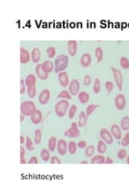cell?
I'll return each mask as SVG.
<instances>
[{
    "label": "cell",
    "mask_w": 129,
    "mask_h": 194,
    "mask_svg": "<svg viewBox=\"0 0 129 194\" xmlns=\"http://www.w3.org/2000/svg\"><path fill=\"white\" fill-rule=\"evenodd\" d=\"M78 51V44L76 40H69L68 41V53L71 57H74Z\"/></svg>",
    "instance_id": "cell-13"
},
{
    "label": "cell",
    "mask_w": 129,
    "mask_h": 194,
    "mask_svg": "<svg viewBox=\"0 0 129 194\" xmlns=\"http://www.w3.org/2000/svg\"><path fill=\"white\" fill-rule=\"evenodd\" d=\"M36 78L34 75H29L27 76L26 79H25V85L27 87H29V86H32V85L36 84Z\"/></svg>",
    "instance_id": "cell-22"
},
{
    "label": "cell",
    "mask_w": 129,
    "mask_h": 194,
    "mask_svg": "<svg viewBox=\"0 0 129 194\" xmlns=\"http://www.w3.org/2000/svg\"><path fill=\"white\" fill-rule=\"evenodd\" d=\"M41 142V131L40 129H36L35 131V143L40 144Z\"/></svg>",
    "instance_id": "cell-37"
},
{
    "label": "cell",
    "mask_w": 129,
    "mask_h": 194,
    "mask_svg": "<svg viewBox=\"0 0 129 194\" xmlns=\"http://www.w3.org/2000/svg\"><path fill=\"white\" fill-rule=\"evenodd\" d=\"M38 163H39V162H38V159H37L36 156L32 157V158L29 159V161L28 162V164H37Z\"/></svg>",
    "instance_id": "cell-46"
},
{
    "label": "cell",
    "mask_w": 129,
    "mask_h": 194,
    "mask_svg": "<svg viewBox=\"0 0 129 194\" xmlns=\"http://www.w3.org/2000/svg\"><path fill=\"white\" fill-rule=\"evenodd\" d=\"M36 91L35 85L28 87V96H29L30 98H34L36 95Z\"/></svg>",
    "instance_id": "cell-32"
},
{
    "label": "cell",
    "mask_w": 129,
    "mask_h": 194,
    "mask_svg": "<svg viewBox=\"0 0 129 194\" xmlns=\"http://www.w3.org/2000/svg\"><path fill=\"white\" fill-rule=\"evenodd\" d=\"M107 145L105 143L104 141H103L102 139L99 140V142H98V146H97L98 152L100 153V154H104L105 152L107 151Z\"/></svg>",
    "instance_id": "cell-21"
},
{
    "label": "cell",
    "mask_w": 129,
    "mask_h": 194,
    "mask_svg": "<svg viewBox=\"0 0 129 194\" xmlns=\"http://www.w3.org/2000/svg\"><path fill=\"white\" fill-rule=\"evenodd\" d=\"M120 127L123 130H128L129 129V117H124L121 120V123H120Z\"/></svg>",
    "instance_id": "cell-26"
},
{
    "label": "cell",
    "mask_w": 129,
    "mask_h": 194,
    "mask_svg": "<svg viewBox=\"0 0 129 194\" xmlns=\"http://www.w3.org/2000/svg\"><path fill=\"white\" fill-rule=\"evenodd\" d=\"M78 148H86V141H80L78 142Z\"/></svg>",
    "instance_id": "cell-47"
},
{
    "label": "cell",
    "mask_w": 129,
    "mask_h": 194,
    "mask_svg": "<svg viewBox=\"0 0 129 194\" xmlns=\"http://www.w3.org/2000/svg\"><path fill=\"white\" fill-rule=\"evenodd\" d=\"M49 150L51 152H53L57 146V138L55 137H52L50 138L49 140Z\"/></svg>",
    "instance_id": "cell-24"
},
{
    "label": "cell",
    "mask_w": 129,
    "mask_h": 194,
    "mask_svg": "<svg viewBox=\"0 0 129 194\" xmlns=\"http://www.w3.org/2000/svg\"><path fill=\"white\" fill-rule=\"evenodd\" d=\"M91 61H92V58H91L90 54L86 53V54H84L81 57L80 62H81V65H82V67L86 68V67L90 66V65L91 63Z\"/></svg>",
    "instance_id": "cell-16"
},
{
    "label": "cell",
    "mask_w": 129,
    "mask_h": 194,
    "mask_svg": "<svg viewBox=\"0 0 129 194\" xmlns=\"http://www.w3.org/2000/svg\"><path fill=\"white\" fill-rule=\"evenodd\" d=\"M127 163H128V164H129V156L128 157V158H127Z\"/></svg>",
    "instance_id": "cell-54"
},
{
    "label": "cell",
    "mask_w": 129,
    "mask_h": 194,
    "mask_svg": "<svg viewBox=\"0 0 129 194\" xmlns=\"http://www.w3.org/2000/svg\"><path fill=\"white\" fill-rule=\"evenodd\" d=\"M57 98H61V99H64V100H72L71 97V94L70 91H61V93L57 95Z\"/></svg>",
    "instance_id": "cell-28"
},
{
    "label": "cell",
    "mask_w": 129,
    "mask_h": 194,
    "mask_svg": "<svg viewBox=\"0 0 129 194\" xmlns=\"http://www.w3.org/2000/svg\"><path fill=\"white\" fill-rule=\"evenodd\" d=\"M77 144L75 143V142H70L68 144V150L70 152V154H74L77 151Z\"/></svg>",
    "instance_id": "cell-30"
},
{
    "label": "cell",
    "mask_w": 129,
    "mask_h": 194,
    "mask_svg": "<svg viewBox=\"0 0 129 194\" xmlns=\"http://www.w3.org/2000/svg\"><path fill=\"white\" fill-rule=\"evenodd\" d=\"M119 62H120V66H121V67H122L123 69H124V70H128V69H129V61L127 58L122 57V58H120V61H119Z\"/></svg>",
    "instance_id": "cell-31"
},
{
    "label": "cell",
    "mask_w": 129,
    "mask_h": 194,
    "mask_svg": "<svg viewBox=\"0 0 129 194\" xmlns=\"http://www.w3.org/2000/svg\"><path fill=\"white\" fill-rule=\"evenodd\" d=\"M105 164H113V160H112V159H111L110 157H107L106 159Z\"/></svg>",
    "instance_id": "cell-49"
},
{
    "label": "cell",
    "mask_w": 129,
    "mask_h": 194,
    "mask_svg": "<svg viewBox=\"0 0 129 194\" xmlns=\"http://www.w3.org/2000/svg\"><path fill=\"white\" fill-rule=\"evenodd\" d=\"M20 164H26V160L24 159V158H21L20 159Z\"/></svg>",
    "instance_id": "cell-51"
},
{
    "label": "cell",
    "mask_w": 129,
    "mask_h": 194,
    "mask_svg": "<svg viewBox=\"0 0 129 194\" xmlns=\"http://www.w3.org/2000/svg\"><path fill=\"white\" fill-rule=\"evenodd\" d=\"M68 62H69L68 56L64 54H61L57 56V58L55 59V73L59 74L60 72L64 71L68 66Z\"/></svg>",
    "instance_id": "cell-1"
},
{
    "label": "cell",
    "mask_w": 129,
    "mask_h": 194,
    "mask_svg": "<svg viewBox=\"0 0 129 194\" xmlns=\"http://www.w3.org/2000/svg\"><path fill=\"white\" fill-rule=\"evenodd\" d=\"M57 152L60 155H64L66 154L67 150H68L67 142L64 139H60L57 142Z\"/></svg>",
    "instance_id": "cell-10"
},
{
    "label": "cell",
    "mask_w": 129,
    "mask_h": 194,
    "mask_svg": "<svg viewBox=\"0 0 129 194\" xmlns=\"http://www.w3.org/2000/svg\"><path fill=\"white\" fill-rule=\"evenodd\" d=\"M36 73L39 77V79L42 80H46L49 77V72L45 70L43 64H38L36 66Z\"/></svg>",
    "instance_id": "cell-6"
},
{
    "label": "cell",
    "mask_w": 129,
    "mask_h": 194,
    "mask_svg": "<svg viewBox=\"0 0 129 194\" xmlns=\"http://www.w3.org/2000/svg\"><path fill=\"white\" fill-rule=\"evenodd\" d=\"M100 138L103 141H104L105 142H107V144L111 145L113 142V137L111 133H110L109 131L107 129H102L100 130Z\"/></svg>",
    "instance_id": "cell-7"
},
{
    "label": "cell",
    "mask_w": 129,
    "mask_h": 194,
    "mask_svg": "<svg viewBox=\"0 0 129 194\" xmlns=\"http://www.w3.org/2000/svg\"><path fill=\"white\" fill-rule=\"evenodd\" d=\"M46 52H47V55H48V57L49 58H54L55 55H56V50H55L54 47H49L48 49H47V50H46Z\"/></svg>",
    "instance_id": "cell-38"
},
{
    "label": "cell",
    "mask_w": 129,
    "mask_h": 194,
    "mask_svg": "<svg viewBox=\"0 0 129 194\" xmlns=\"http://www.w3.org/2000/svg\"><path fill=\"white\" fill-rule=\"evenodd\" d=\"M50 99V91L48 89L43 90L39 95V102L41 105H46Z\"/></svg>",
    "instance_id": "cell-11"
},
{
    "label": "cell",
    "mask_w": 129,
    "mask_h": 194,
    "mask_svg": "<svg viewBox=\"0 0 129 194\" xmlns=\"http://www.w3.org/2000/svg\"><path fill=\"white\" fill-rule=\"evenodd\" d=\"M24 136H23V135H21V136H20V143H21V144H23V143H24Z\"/></svg>",
    "instance_id": "cell-50"
},
{
    "label": "cell",
    "mask_w": 129,
    "mask_h": 194,
    "mask_svg": "<svg viewBox=\"0 0 129 194\" xmlns=\"http://www.w3.org/2000/svg\"><path fill=\"white\" fill-rule=\"evenodd\" d=\"M69 105H70L69 102L64 99L58 101L55 105V113L57 116L59 117H64L67 110L69 109Z\"/></svg>",
    "instance_id": "cell-2"
},
{
    "label": "cell",
    "mask_w": 129,
    "mask_h": 194,
    "mask_svg": "<svg viewBox=\"0 0 129 194\" xmlns=\"http://www.w3.org/2000/svg\"><path fill=\"white\" fill-rule=\"evenodd\" d=\"M50 163L52 164H61V159H58L57 156H53L52 158H51V159H50Z\"/></svg>",
    "instance_id": "cell-43"
},
{
    "label": "cell",
    "mask_w": 129,
    "mask_h": 194,
    "mask_svg": "<svg viewBox=\"0 0 129 194\" xmlns=\"http://www.w3.org/2000/svg\"><path fill=\"white\" fill-rule=\"evenodd\" d=\"M105 87H106V89L107 90L108 93H111V92L112 91L113 88H114V84H113L112 82L107 81V82H106V83H105Z\"/></svg>",
    "instance_id": "cell-41"
},
{
    "label": "cell",
    "mask_w": 129,
    "mask_h": 194,
    "mask_svg": "<svg viewBox=\"0 0 129 194\" xmlns=\"http://www.w3.org/2000/svg\"><path fill=\"white\" fill-rule=\"evenodd\" d=\"M58 80L62 87H66L69 85V77L65 71L60 72L58 74Z\"/></svg>",
    "instance_id": "cell-12"
},
{
    "label": "cell",
    "mask_w": 129,
    "mask_h": 194,
    "mask_svg": "<svg viewBox=\"0 0 129 194\" xmlns=\"http://www.w3.org/2000/svg\"><path fill=\"white\" fill-rule=\"evenodd\" d=\"M90 83H91V78H90V75H86L84 77V79H83V84L85 86H89Z\"/></svg>",
    "instance_id": "cell-44"
},
{
    "label": "cell",
    "mask_w": 129,
    "mask_h": 194,
    "mask_svg": "<svg viewBox=\"0 0 129 194\" xmlns=\"http://www.w3.org/2000/svg\"><path fill=\"white\" fill-rule=\"evenodd\" d=\"M64 136L69 137V138H78L79 137L80 131L78 128V124L76 122H73L71 124V127L68 129L67 131L64 132Z\"/></svg>",
    "instance_id": "cell-4"
},
{
    "label": "cell",
    "mask_w": 129,
    "mask_h": 194,
    "mask_svg": "<svg viewBox=\"0 0 129 194\" xmlns=\"http://www.w3.org/2000/svg\"><path fill=\"white\" fill-rule=\"evenodd\" d=\"M94 146H92V145H90V146H87V147H86L85 154H86V157L90 158V157L94 154Z\"/></svg>",
    "instance_id": "cell-35"
},
{
    "label": "cell",
    "mask_w": 129,
    "mask_h": 194,
    "mask_svg": "<svg viewBox=\"0 0 129 194\" xmlns=\"http://www.w3.org/2000/svg\"><path fill=\"white\" fill-rule=\"evenodd\" d=\"M24 115L22 114L20 116V121H24Z\"/></svg>",
    "instance_id": "cell-52"
},
{
    "label": "cell",
    "mask_w": 129,
    "mask_h": 194,
    "mask_svg": "<svg viewBox=\"0 0 129 194\" xmlns=\"http://www.w3.org/2000/svg\"><path fill=\"white\" fill-rule=\"evenodd\" d=\"M26 148L28 150H32L35 149L34 146H33V142L28 136L26 137Z\"/></svg>",
    "instance_id": "cell-36"
},
{
    "label": "cell",
    "mask_w": 129,
    "mask_h": 194,
    "mask_svg": "<svg viewBox=\"0 0 129 194\" xmlns=\"http://www.w3.org/2000/svg\"><path fill=\"white\" fill-rule=\"evenodd\" d=\"M105 161H106V159L103 155H96L91 159L90 164H105Z\"/></svg>",
    "instance_id": "cell-20"
},
{
    "label": "cell",
    "mask_w": 129,
    "mask_h": 194,
    "mask_svg": "<svg viewBox=\"0 0 129 194\" xmlns=\"http://www.w3.org/2000/svg\"><path fill=\"white\" fill-rule=\"evenodd\" d=\"M49 150L48 149H44L41 150V152H40V158L43 161L45 162H48L50 159V154H49Z\"/></svg>",
    "instance_id": "cell-25"
},
{
    "label": "cell",
    "mask_w": 129,
    "mask_h": 194,
    "mask_svg": "<svg viewBox=\"0 0 129 194\" xmlns=\"http://www.w3.org/2000/svg\"><path fill=\"white\" fill-rule=\"evenodd\" d=\"M25 91V80H20V93L23 94Z\"/></svg>",
    "instance_id": "cell-45"
},
{
    "label": "cell",
    "mask_w": 129,
    "mask_h": 194,
    "mask_svg": "<svg viewBox=\"0 0 129 194\" xmlns=\"http://www.w3.org/2000/svg\"><path fill=\"white\" fill-rule=\"evenodd\" d=\"M95 56H96V58H97L98 62H102V60L103 58V52L102 48L97 47V48L95 49Z\"/></svg>",
    "instance_id": "cell-29"
},
{
    "label": "cell",
    "mask_w": 129,
    "mask_h": 194,
    "mask_svg": "<svg viewBox=\"0 0 129 194\" xmlns=\"http://www.w3.org/2000/svg\"><path fill=\"white\" fill-rule=\"evenodd\" d=\"M25 154V150L23 146H20V159L24 158V155Z\"/></svg>",
    "instance_id": "cell-48"
},
{
    "label": "cell",
    "mask_w": 129,
    "mask_h": 194,
    "mask_svg": "<svg viewBox=\"0 0 129 194\" xmlns=\"http://www.w3.org/2000/svg\"><path fill=\"white\" fill-rule=\"evenodd\" d=\"M43 66H44L45 70H47L49 73V72H52V71L53 70V69L55 68L54 64H53L51 61H45V62H44Z\"/></svg>",
    "instance_id": "cell-27"
},
{
    "label": "cell",
    "mask_w": 129,
    "mask_h": 194,
    "mask_svg": "<svg viewBox=\"0 0 129 194\" xmlns=\"http://www.w3.org/2000/svg\"><path fill=\"white\" fill-rule=\"evenodd\" d=\"M99 105H90L87 108H86V116L90 117V115L93 113L94 110L96 109L97 108H99Z\"/></svg>",
    "instance_id": "cell-33"
},
{
    "label": "cell",
    "mask_w": 129,
    "mask_h": 194,
    "mask_svg": "<svg viewBox=\"0 0 129 194\" xmlns=\"http://www.w3.org/2000/svg\"><path fill=\"white\" fill-rule=\"evenodd\" d=\"M101 89V85H100V80L99 79H95L94 84V92L95 94H99Z\"/></svg>",
    "instance_id": "cell-34"
},
{
    "label": "cell",
    "mask_w": 129,
    "mask_h": 194,
    "mask_svg": "<svg viewBox=\"0 0 129 194\" xmlns=\"http://www.w3.org/2000/svg\"><path fill=\"white\" fill-rule=\"evenodd\" d=\"M30 59H31V57L28 50L21 47L20 48V62L22 64H26L29 62Z\"/></svg>",
    "instance_id": "cell-15"
},
{
    "label": "cell",
    "mask_w": 129,
    "mask_h": 194,
    "mask_svg": "<svg viewBox=\"0 0 129 194\" xmlns=\"http://www.w3.org/2000/svg\"><path fill=\"white\" fill-rule=\"evenodd\" d=\"M36 109V105L35 104L32 102V101H24L21 104V106H20V111H21V113L24 115V116H26V117H29L32 114Z\"/></svg>",
    "instance_id": "cell-3"
},
{
    "label": "cell",
    "mask_w": 129,
    "mask_h": 194,
    "mask_svg": "<svg viewBox=\"0 0 129 194\" xmlns=\"http://www.w3.org/2000/svg\"><path fill=\"white\" fill-rule=\"evenodd\" d=\"M80 164H88V162H86V161H82V162H81Z\"/></svg>",
    "instance_id": "cell-53"
},
{
    "label": "cell",
    "mask_w": 129,
    "mask_h": 194,
    "mask_svg": "<svg viewBox=\"0 0 129 194\" xmlns=\"http://www.w3.org/2000/svg\"><path fill=\"white\" fill-rule=\"evenodd\" d=\"M121 145H122L123 146H124V147L129 146V132L128 133H127L126 135L124 136V138H123V140H122V142H121Z\"/></svg>",
    "instance_id": "cell-40"
},
{
    "label": "cell",
    "mask_w": 129,
    "mask_h": 194,
    "mask_svg": "<svg viewBox=\"0 0 129 194\" xmlns=\"http://www.w3.org/2000/svg\"><path fill=\"white\" fill-rule=\"evenodd\" d=\"M80 88L79 82L77 79H73L69 84V91L71 95H77Z\"/></svg>",
    "instance_id": "cell-9"
},
{
    "label": "cell",
    "mask_w": 129,
    "mask_h": 194,
    "mask_svg": "<svg viewBox=\"0 0 129 194\" xmlns=\"http://www.w3.org/2000/svg\"><path fill=\"white\" fill-rule=\"evenodd\" d=\"M87 116L86 113H85L84 112H81L79 114V120H78V126L79 127H83L85 124H86L87 121Z\"/></svg>",
    "instance_id": "cell-23"
},
{
    "label": "cell",
    "mask_w": 129,
    "mask_h": 194,
    "mask_svg": "<svg viewBox=\"0 0 129 194\" xmlns=\"http://www.w3.org/2000/svg\"><path fill=\"white\" fill-rule=\"evenodd\" d=\"M111 70L113 72V75H114V79L117 87H119V91H122V87H123V75L121 74V71L118 69L115 68V67H111Z\"/></svg>",
    "instance_id": "cell-5"
},
{
    "label": "cell",
    "mask_w": 129,
    "mask_h": 194,
    "mask_svg": "<svg viewBox=\"0 0 129 194\" xmlns=\"http://www.w3.org/2000/svg\"><path fill=\"white\" fill-rule=\"evenodd\" d=\"M115 105L116 109L119 110H123L126 106V98L124 95L119 94L115 99Z\"/></svg>",
    "instance_id": "cell-8"
},
{
    "label": "cell",
    "mask_w": 129,
    "mask_h": 194,
    "mask_svg": "<svg viewBox=\"0 0 129 194\" xmlns=\"http://www.w3.org/2000/svg\"><path fill=\"white\" fill-rule=\"evenodd\" d=\"M78 96V100H79L81 104L85 105V104H86V103L89 102L90 95L86 91H81Z\"/></svg>",
    "instance_id": "cell-19"
},
{
    "label": "cell",
    "mask_w": 129,
    "mask_h": 194,
    "mask_svg": "<svg viewBox=\"0 0 129 194\" xmlns=\"http://www.w3.org/2000/svg\"><path fill=\"white\" fill-rule=\"evenodd\" d=\"M31 121L34 124H40L42 121V113L39 109H36L35 112L30 116Z\"/></svg>",
    "instance_id": "cell-14"
},
{
    "label": "cell",
    "mask_w": 129,
    "mask_h": 194,
    "mask_svg": "<svg viewBox=\"0 0 129 194\" xmlns=\"http://www.w3.org/2000/svg\"><path fill=\"white\" fill-rule=\"evenodd\" d=\"M31 59L34 63H37L40 59V50L38 48H34L31 54Z\"/></svg>",
    "instance_id": "cell-18"
},
{
    "label": "cell",
    "mask_w": 129,
    "mask_h": 194,
    "mask_svg": "<svg viewBox=\"0 0 129 194\" xmlns=\"http://www.w3.org/2000/svg\"><path fill=\"white\" fill-rule=\"evenodd\" d=\"M126 156H127V151H126V150L122 149L120 150H119V152H118V154H117L118 159H124L126 158Z\"/></svg>",
    "instance_id": "cell-42"
},
{
    "label": "cell",
    "mask_w": 129,
    "mask_h": 194,
    "mask_svg": "<svg viewBox=\"0 0 129 194\" xmlns=\"http://www.w3.org/2000/svg\"><path fill=\"white\" fill-rule=\"evenodd\" d=\"M111 133L112 136H114L115 139L119 140L122 138V132H121V129L119 125L117 124H113L111 128Z\"/></svg>",
    "instance_id": "cell-17"
},
{
    "label": "cell",
    "mask_w": 129,
    "mask_h": 194,
    "mask_svg": "<svg viewBox=\"0 0 129 194\" xmlns=\"http://www.w3.org/2000/svg\"><path fill=\"white\" fill-rule=\"evenodd\" d=\"M76 111H77V106L75 105H73L70 107V110H69V117H70V119L74 118L75 113H76Z\"/></svg>",
    "instance_id": "cell-39"
}]
</instances>
